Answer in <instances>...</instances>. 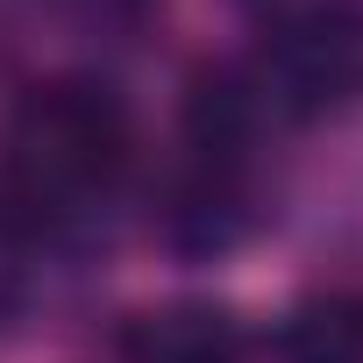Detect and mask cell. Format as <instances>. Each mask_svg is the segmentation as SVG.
<instances>
[{
	"label": "cell",
	"mask_w": 363,
	"mask_h": 363,
	"mask_svg": "<svg viewBox=\"0 0 363 363\" xmlns=\"http://www.w3.org/2000/svg\"><path fill=\"white\" fill-rule=\"evenodd\" d=\"M292 356L299 363H363V299L306 306L292 328Z\"/></svg>",
	"instance_id": "4"
},
{
	"label": "cell",
	"mask_w": 363,
	"mask_h": 363,
	"mask_svg": "<svg viewBox=\"0 0 363 363\" xmlns=\"http://www.w3.org/2000/svg\"><path fill=\"white\" fill-rule=\"evenodd\" d=\"M114 363H242V328L214 299H164L114 328Z\"/></svg>",
	"instance_id": "2"
},
{
	"label": "cell",
	"mask_w": 363,
	"mask_h": 363,
	"mask_svg": "<svg viewBox=\"0 0 363 363\" xmlns=\"http://www.w3.org/2000/svg\"><path fill=\"white\" fill-rule=\"evenodd\" d=\"M128 164V114L100 79H50L36 86L8 121L0 157V207L15 228L79 214L93 193H107Z\"/></svg>",
	"instance_id": "1"
},
{
	"label": "cell",
	"mask_w": 363,
	"mask_h": 363,
	"mask_svg": "<svg viewBox=\"0 0 363 363\" xmlns=\"http://www.w3.org/2000/svg\"><path fill=\"white\" fill-rule=\"evenodd\" d=\"M250 221H257V207H250V186H242V164L200 150V171H193L186 186L171 193V207H164L171 242H178V250H228V242L250 235Z\"/></svg>",
	"instance_id": "3"
}]
</instances>
